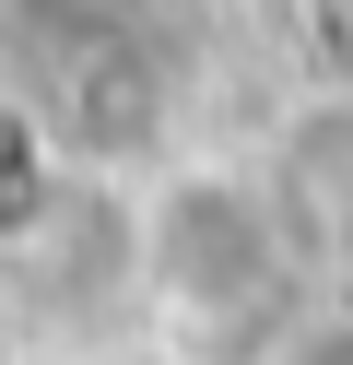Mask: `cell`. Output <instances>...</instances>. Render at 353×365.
I'll return each mask as SVG.
<instances>
[{"mask_svg":"<svg viewBox=\"0 0 353 365\" xmlns=\"http://www.w3.org/2000/svg\"><path fill=\"white\" fill-rule=\"evenodd\" d=\"M259 365H353V307H329V318H295V330H271V354Z\"/></svg>","mask_w":353,"mask_h":365,"instance_id":"obj_2","label":"cell"},{"mask_svg":"<svg viewBox=\"0 0 353 365\" xmlns=\"http://www.w3.org/2000/svg\"><path fill=\"white\" fill-rule=\"evenodd\" d=\"M282 271H295V224L282 189H259L247 165H165L153 212H141V294H153L165 330L188 341H235L282 307Z\"/></svg>","mask_w":353,"mask_h":365,"instance_id":"obj_1","label":"cell"}]
</instances>
